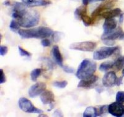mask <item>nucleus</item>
Segmentation results:
<instances>
[{"label":"nucleus","instance_id":"obj_1","mask_svg":"<svg viewBox=\"0 0 124 117\" xmlns=\"http://www.w3.org/2000/svg\"><path fill=\"white\" fill-rule=\"evenodd\" d=\"M53 31L50 28L47 27H40L36 28H31L27 29H19L17 32L19 36L22 39L47 38L52 35Z\"/></svg>","mask_w":124,"mask_h":117},{"label":"nucleus","instance_id":"obj_2","mask_svg":"<svg viewBox=\"0 0 124 117\" xmlns=\"http://www.w3.org/2000/svg\"><path fill=\"white\" fill-rule=\"evenodd\" d=\"M97 69V64L94 61L86 59L81 62L76 73L79 79H85L93 76Z\"/></svg>","mask_w":124,"mask_h":117},{"label":"nucleus","instance_id":"obj_3","mask_svg":"<svg viewBox=\"0 0 124 117\" xmlns=\"http://www.w3.org/2000/svg\"><path fill=\"white\" fill-rule=\"evenodd\" d=\"M40 21V14L37 11L27 9L21 18L18 19L19 24L23 27L31 28L39 24Z\"/></svg>","mask_w":124,"mask_h":117},{"label":"nucleus","instance_id":"obj_4","mask_svg":"<svg viewBox=\"0 0 124 117\" xmlns=\"http://www.w3.org/2000/svg\"><path fill=\"white\" fill-rule=\"evenodd\" d=\"M118 49H119L118 47H101L99 49L95 51L93 54V59L94 60H97V61L105 59L117 52Z\"/></svg>","mask_w":124,"mask_h":117},{"label":"nucleus","instance_id":"obj_5","mask_svg":"<svg viewBox=\"0 0 124 117\" xmlns=\"http://www.w3.org/2000/svg\"><path fill=\"white\" fill-rule=\"evenodd\" d=\"M18 105L20 109L25 113H43L44 111L42 110L37 108L29 99L26 98H20L18 101Z\"/></svg>","mask_w":124,"mask_h":117},{"label":"nucleus","instance_id":"obj_6","mask_svg":"<svg viewBox=\"0 0 124 117\" xmlns=\"http://www.w3.org/2000/svg\"><path fill=\"white\" fill-rule=\"evenodd\" d=\"M96 42L92 41H84V42H75L70 45V49L83 52H92L96 49Z\"/></svg>","mask_w":124,"mask_h":117},{"label":"nucleus","instance_id":"obj_7","mask_svg":"<svg viewBox=\"0 0 124 117\" xmlns=\"http://www.w3.org/2000/svg\"><path fill=\"white\" fill-rule=\"evenodd\" d=\"M124 33L123 32L122 29L120 27H118L117 29H116L114 31H110L109 33H103L101 36V39L104 40H112L115 41L118 39H124Z\"/></svg>","mask_w":124,"mask_h":117},{"label":"nucleus","instance_id":"obj_8","mask_svg":"<svg viewBox=\"0 0 124 117\" xmlns=\"http://www.w3.org/2000/svg\"><path fill=\"white\" fill-rule=\"evenodd\" d=\"M28 6H27L24 3H20V2H16L13 4V13H12V17L13 18L18 19L22 17V16L24 14L27 9Z\"/></svg>","mask_w":124,"mask_h":117},{"label":"nucleus","instance_id":"obj_9","mask_svg":"<svg viewBox=\"0 0 124 117\" xmlns=\"http://www.w3.org/2000/svg\"><path fill=\"white\" fill-rule=\"evenodd\" d=\"M46 89V84L44 82H37L32 85L29 89L28 93L30 97L35 98L39 96Z\"/></svg>","mask_w":124,"mask_h":117},{"label":"nucleus","instance_id":"obj_10","mask_svg":"<svg viewBox=\"0 0 124 117\" xmlns=\"http://www.w3.org/2000/svg\"><path fill=\"white\" fill-rule=\"evenodd\" d=\"M108 113L114 117H122L124 115V106L117 102H113L108 105Z\"/></svg>","mask_w":124,"mask_h":117},{"label":"nucleus","instance_id":"obj_11","mask_svg":"<svg viewBox=\"0 0 124 117\" xmlns=\"http://www.w3.org/2000/svg\"><path fill=\"white\" fill-rule=\"evenodd\" d=\"M40 99L44 105H49L51 109L54 108L55 95L50 90H45L40 95Z\"/></svg>","mask_w":124,"mask_h":117},{"label":"nucleus","instance_id":"obj_12","mask_svg":"<svg viewBox=\"0 0 124 117\" xmlns=\"http://www.w3.org/2000/svg\"><path fill=\"white\" fill-rule=\"evenodd\" d=\"M117 77L116 72L110 71L106 73L104 76L102 78V84L106 87H112L116 85Z\"/></svg>","mask_w":124,"mask_h":117},{"label":"nucleus","instance_id":"obj_13","mask_svg":"<svg viewBox=\"0 0 124 117\" xmlns=\"http://www.w3.org/2000/svg\"><path fill=\"white\" fill-rule=\"evenodd\" d=\"M114 5V1H107L106 3H104L102 4H100L97 8H96V9L91 14V17L93 18H95L101 16L102 13L104 12L106 10L110 9V8L113 7V6Z\"/></svg>","mask_w":124,"mask_h":117},{"label":"nucleus","instance_id":"obj_14","mask_svg":"<svg viewBox=\"0 0 124 117\" xmlns=\"http://www.w3.org/2000/svg\"><path fill=\"white\" fill-rule=\"evenodd\" d=\"M98 81V77L94 75L89 78L85 79H82L78 85V87L83 88V89H90L93 87V85L95 84Z\"/></svg>","mask_w":124,"mask_h":117},{"label":"nucleus","instance_id":"obj_15","mask_svg":"<svg viewBox=\"0 0 124 117\" xmlns=\"http://www.w3.org/2000/svg\"><path fill=\"white\" fill-rule=\"evenodd\" d=\"M117 22L115 18L105 19L104 23L103 24L104 33H109L114 31L117 27Z\"/></svg>","mask_w":124,"mask_h":117},{"label":"nucleus","instance_id":"obj_16","mask_svg":"<svg viewBox=\"0 0 124 117\" xmlns=\"http://www.w3.org/2000/svg\"><path fill=\"white\" fill-rule=\"evenodd\" d=\"M21 1L28 7L46 6L51 3L48 0H21Z\"/></svg>","mask_w":124,"mask_h":117},{"label":"nucleus","instance_id":"obj_17","mask_svg":"<svg viewBox=\"0 0 124 117\" xmlns=\"http://www.w3.org/2000/svg\"><path fill=\"white\" fill-rule=\"evenodd\" d=\"M51 54H52L53 58L55 60V62L58 65H60L62 67L63 66V57H62V55L61 54V52L60 51L58 45H55L53 46L52 49L51 51Z\"/></svg>","mask_w":124,"mask_h":117},{"label":"nucleus","instance_id":"obj_18","mask_svg":"<svg viewBox=\"0 0 124 117\" xmlns=\"http://www.w3.org/2000/svg\"><path fill=\"white\" fill-rule=\"evenodd\" d=\"M121 14V9L120 8H116L114 9L107 11L104 12L103 13H102V14L101 16L104 19L114 18L120 16Z\"/></svg>","mask_w":124,"mask_h":117},{"label":"nucleus","instance_id":"obj_19","mask_svg":"<svg viewBox=\"0 0 124 117\" xmlns=\"http://www.w3.org/2000/svg\"><path fill=\"white\" fill-rule=\"evenodd\" d=\"M87 13V8L86 6H80L75 9V17L76 19L81 20L82 16Z\"/></svg>","mask_w":124,"mask_h":117},{"label":"nucleus","instance_id":"obj_20","mask_svg":"<svg viewBox=\"0 0 124 117\" xmlns=\"http://www.w3.org/2000/svg\"><path fill=\"white\" fill-rule=\"evenodd\" d=\"M124 67V55L117 57L114 61L113 68L117 71H119Z\"/></svg>","mask_w":124,"mask_h":117},{"label":"nucleus","instance_id":"obj_21","mask_svg":"<svg viewBox=\"0 0 124 117\" xmlns=\"http://www.w3.org/2000/svg\"><path fill=\"white\" fill-rule=\"evenodd\" d=\"M84 117H97V109L94 107H88L86 108L83 113Z\"/></svg>","mask_w":124,"mask_h":117},{"label":"nucleus","instance_id":"obj_22","mask_svg":"<svg viewBox=\"0 0 124 117\" xmlns=\"http://www.w3.org/2000/svg\"><path fill=\"white\" fill-rule=\"evenodd\" d=\"M114 62L110 61H106V62H103L99 66V70L102 72H106L107 71L109 70V69H112L114 67Z\"/></svg>","mask_w":124,"mask_h":117},{"label":"nucleus","instance_id":"obj_23","mask_svg":"<svg viewBox=\"0 0 124 117\" xmlns=\"http://www.w3.org/2000/svg\"><path fill=\"white\" fill-rule=\"evenodd\" d=\"M42 73V70L39 68H37L31 71V79L33 82H36L37 78L40 76Z\"/></svg>","mask_w":124,"mask_h":117},{"label":"nucleus","instance_id":"obj_24","mask_svg":"<svg viewBox=\"0 0 124 117\" xmlns=\"http://www.w3.org/2000/svg\"><path fill=\"white\" fill-rule=\"evenodd\" d=\"M96 109H97V117L104 115L108 113V105L99 106L97 108L96 107Z\"/></svg>","mask_w":124,"mask_h":117},{"label":"nucleus","instance_id":"obj_25","mask_svg":"<svg viewBox=\"0 0 124 117\" xmlns=\"http://www.w3.org/2000/svg\"><path fill=\"white\" fill-rule=\"evenodd\" d=\"M20 24H19L18 21H16V20L13 19L11 21L9 24V28L13 32L17 33L19 30L20 29Z\"/></svg>","mask_w":124,"mask_h":117},{"label":"nucleus","instance_id":"obj_26","mask_svg":"<svg viewBox=\"0 0 124 117\" xmlns=\"http://www.w3.org/2000/svg\"><path fill=\"white\" fill-rule=\"evenodd\" d=\"M67 85H68V82L66 81H55L53 83V85L58 89H64L66 87Z\"/></svg>","mask_w":124,"mask_h":117},{"label":"nucleus","instance_id":"obj_27","mask_svg":"<svg viewBox=\"0 0 124 117\" xmlns=\"http://www.w3.org/2000/svg\"><path fill=\"white\" fill-rule=\"evenodd\" d=\"M82 21L84 25L87 27V26H89L91 24L93 23V21H92V18H91L90 17H89L87 14H85V15L83 16L81 18Z\"/></svg>","mask_w":124,"mask_h":117},{"label":"nucleus","instance_id":"obj_28","mask_svg":"<svg viewBox=\"0 0 124 117\" xmlns=\"http://www.w3.org/2000/svg\"><path fill=\"white\" fill-rule=\"evenodd\" d=\"M116 102L120 103H124V91H118L117 92L116 96Z\"/></svg>","mask_w":124,"mask_h":117},{"label":"nucleus","instance_id":"obj_29","mask_svg":"<svg viewBox=\"0 0 124 117\" xmlns=\"http://www.w3.org/2000/svg\"><path fill=\"white\" fill-rule=\"evenodd\" d=\"M18 51H19V53L20 55L22 57H31V55H32V54H31L30 52H29L28 51H27L26 50L22 48L21 47L18 46Z\"/></svg>","mask_w":124,"mask_h":117},{"label":"nucleus","instance_id":"obj_30","mask_svg":"<svg viewBox=\"0 0 124 117\" xmlns=\"http://www.w3.org/2000/svg\"><path fill=\"white\" fill-rule=\"evenodd\" d=\"M52 36L53 41L55 42H57L62 38V33H59V32H56H56L53 33Z\"/></svg>","mask_w":124,"mask_h":117},{"label":"nucleus","instance_id":"obj_31","mask_svg":"<svg viewBox=\"0 0 124 117\" xmlns=\"http://www.w3.org/2000/svg\"><path fill=\"white\" fill-rule=\"evenodd\" d=\"M8 47L4 46V45H1L0 46V55L1 56H4L8 53Z\"/></svg>","mask_w":124,"mask_h":117},{"label":"nucleus","instance_id":"obj_32","mask_svg":"<svg viewBox=\"0 0 124 117\" xmlns=\"http://www.w3.org/2000/svg\"><path fill=\"white\" fill-rule=\"evenodd\" d=\"M6 81V76L4 75V71L3 69H0V83L3 84Z\"/></svg>","mask_w":124,"mask_h":117},{"label":"nucleus","instance_id":"obj_33","mask_svg":"<svg viewBox=\"0 0 124 117\" xmlns=\"http://www.w3.org/2000/svg\"><path fill=\"white\" fill-rule=\"evenodd\" d=\"M41 44L43 47H49L51 45V42L48 39L44 38L41 41Z\"/></svg>","mask_w":124,"mask_h":117},{"label":"nucleus","instance_id":"obj_34","mask_svg":"<svg viewBox=\"0 0 124 117\" xmlns=\"http://www.w3.org/2000/svg\"><path fill=\"white\" fill-rule=\"evenodd\" d=\"M62 69H63L64 71L66 72V73H73V72H75V69H74L73 68L70 67L66 66V65H63V66L62 67Z\"/></svg>","mask_w":124,"mask_h":117},{"label":"nucleus","instance_id":"obj_35","mask_svg":"<svg viewBox=\"0 0 124 117\" xmlns=\"http://www.w3.org/2000/svg\"><path fill=\"white\" fill-rule=\"evenodd\" d=\"M103 42H104V44L108 46H112L115 44V41L112 40H104Z\"/></svg>","mask_w":124,"mask_h":117},{"label":"nucleus","instance_id":"obj_36","mask_svg":"<svg viewBox=\"0 0 124 117\" xmlns=\"http://www.w3.org/2000/svg\"><path fill=\"white\" fill-rule=\"evenodd\" d=\"M54 115L56 116V117H62V116H63V114H62V112L60 110L57 109V110H56L54 111Z\"/></svg>","mask_w":124,"mask_h":117},{"label":"nucleus","instance_id":"obj_37","mask_svg":"<svg viewBox=\"0 0 124 117\" xmlns=\"http://www.w3.org/2000/svg\"><path fill=\"white\" fill-rule=\"evenodd\" d=\"M123 77H119V78H117V81H116V85H117V86H120V85L122 84Z\"/></svg>","mask_w":124,"mask_h":117},{"label":"nucleus","instance_id":"obj_38","mask_svg":"<svg viewBox=\"0 0 124 117\" xmlns=\"http://www.w3.org/2000/svg\"><path fill=\"white\" fill-rule=\"evenodd\" d=\"M124 20V14H121L120 15V18H119V23H122Z\"/></svg>","mask_w":124,"mask_h":117},{"label":"nucleus","instance_id":"obj_39","mask_svg":"<svg viewBox=\"0 0 124 117\" xmlns=\"http://www.w3.org/2000/svg\"><path fill=\"white\" fill-rule=\"evenodd\" d=\"M82 3H83V5L87 6V4L89 3V0H82Z\"/></svg>","mask_w":124,"mask_h":117},{"label":"nucleus","instance_id":"obj_40","mask_svg":"<svg viewBox=\"0 0 124 117\" xmlns=\"http://www.w3.org/2000/svg\"><path fill=\"white\" fill-rule=\"evenodd\" d=\"M3 4L6 5V6H11V4L9 1H5L3 3Z\"/></svg>","mask_w":124,"mask_h":117},{"label":"nucleus","instance_id":"obj_41","mask_svg":"<svg viewBox=\"0 0 124 117\" xmlns=\"http://www.w3.org/2000/svg\"><path fill=\"white\" fill-rule=\"evenodd\" d=\"M105 1V0H89V3H94V2H97V1Z\"/></svg>","mask_w":124,"mask_h":117},{"label":"nucleus","instance_id":"obj_42","mask_svg":"<svg viewBox=\"0 0 124 117\" xmlns=\"http://www.w3.org/2000/svg\"><path fill=\"white\" fill-rule=\"evenodd\" d=\"M39 117H46V115H39Z\"/></svg>","mask_w":124,"mask_h":117},{"label":"nucleus","instance_id":"obj_43","mask_svg":"<svg viewBox=\"0 0 124 117\" xmlns=\"http://www.w3.org/2000/svg\"><path fill=\"white\" fill-rule=\"evenodd\" d=\"M122 75L124 77V69H122Z\"/></svg>","mask_w":124,"mask_h":117}]
</instances>
